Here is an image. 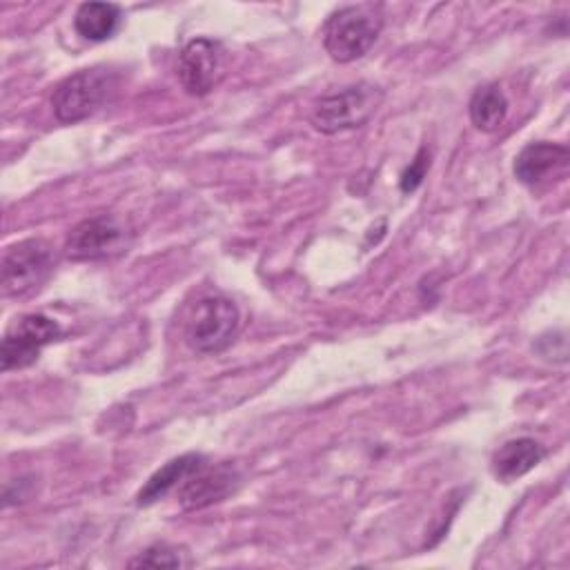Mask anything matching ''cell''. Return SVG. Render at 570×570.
Returning <instances> with one entry per match:
<instances>
[{"label": "cell", "mask_w": 570, "mask_h": 570, "mask_svg": "<svg viewBox=\"0 0 570 570\" xmlns=\"http://www.w3.org/2000/svg\"><path fill=\"white\" fill-rule=\"evenodd\" d=\"M383 29V7L374 2L345 4L330 13L323 45L332 60L352 62L365 56Z\"/></svg>", "instance_id": "1"}, {"label": "cell", "mask_w": 570, "mask_h": 570, "mask_svg": "<svg viewBox=\"0 0 570 570\" xmlns=\"http://www.w3.org/2000/svg\"><path fill=\"white\" fill-rule=\"evenodd\" d=\"M118 87V78L107 67L80 69L60 80L51 94V107L60 122H80L94 116Z\"/></svg>", "instance_id": "2"}, {"label": "cell", "mask_w": 570, "mask_h": 570, "mask_svg": "<svg viewBox=\"0 0 570 570\" xmlns=\"http://www.w3.org/2000/svg\"><path fill=\"white\" fill-rule=\"evenodd\" d=\"M381 102V87L372 82H356L321 96L312 107L309 120L323 134H338L363 127L376 114Z\"/></svg>", "instance_id": "3"}, {"label": "cell", "mask_w": 570, "mask_h": 570, "mask_svg": "<svg viewBox=\"0 0 570 570\" xmlns=\"http://www.w3.org/2000/svg\"><path fill=\"white\" fill-rule=\"evenodd\" d=\"M240 327L236 303L223 294L198 298L185 325V341L200 354H218L227 350Z\"/></svg>", "instance_id": "4"}, {"label": "cell", "mask_w": 570, "mask_h": 570, "mask_svg": "<svg viewBox=\"0 0 570 570\" xmlns=\"http://www.w3.org/2000/svg\"><path fill=\"white\" fill-rule=\"evenodd\" d=\"M134 229L114 214H96L73 225L65 240V254L71 261H105L129 249Z\"/></svg>", "instance_id": "5"}, {"label": "cell", "mask_w": 570, "mask_h": 570, "mask_svg": "<svg viewBox=\"0 0 570 570\" xmlns=\"http://www.w3.org/2000/svg\"><path fill=\"white\" fill-rule=\"evenodd\" d=\"M53 247L45 238H27L7 247L2 256V294L7 298H22L42 287L53 272Z\"/></svg>", "instance_id": "6"}, {"label": "cell", "mask_w": 570, "mask_h": 570, "mask_svg": "<svg viewBox=\"0 0 570 570\" xmlns=\"http://www.w3.org/2000/svg\"><path fill=\"white\" fill-rule=\"evenodd\" d=\"M60 336V327L45 314H24L2 338L0 367L2 372L22 370L38 361L45 345Z\"/></svg>", "instance_id": "7"}, {"label": "cell", "mask_w": 570, "mask_h": 570, "mask_svg": "<svg viewBox=\"0 0 570 570\" xmlns=\"http://www.w3.org/2000/svg\"><path fill=\"white\" fill-rule=\"evenodd\" d=\"M225 71V49L212 38H191L178 53V80L189 96H207Z\"/></svg>", "instance_id": "8"}, {"label": "cell", "mask_w": 570, "mask_h": 570, "mask_svg": "<svg viewBox=\"0 0 570 570\" xmlns=\"http://www.w3.org/2000/svg\"><path fill=\"white\" fill-rule=\"evenodd\" d=\"M238 483H240V476L236 468H232L229 463H220L216 468L203 465L180 485L178 503L185 510H200L227 499Z\"/></svg>", "instance_id": "9"}, {"label": "cell", "mask_w": 570, "mask_h": 570, "mask_svg": "<svg viewBox=\"0 0 570 570\" xmlns=\"http://www.w3.org/2000/svg\"><path fill=\"white\" fill-rule=\"evenodd\" d=\"M570 151L561 142H550V140H537L525 145L512 165L514 178L528 187L539 185L546 180L550 174H561L568 167Z\"/></svg>", "instance_id": "10"}, {"label": "cell", "mask_w": 570, "mask_h": 570, "mask_svg": "<svg viewBox=\"0 0 570 570\" xmlns=\"http://www.w3.org/2000/svg\"><path fill=\"white\" fill-rule=\"evenodd\" d=\"M546 456V450L539 441L530 436H519L505 441L492 456V472L499 481L510 483L530 470H534Z\"/></svg>", "instance_id": "11"}, {"label": "cell", "mask_w": 570, "mask_h": 570, "mask_svg": "<svg viewBox=\"0 0 570 570\" xmlns=\"http://www.w3.org/2000/svg\"><path fill=\"white\" fill-rule=\"evenodd\" d=\"M205 465V456L196 454V452H187L180 454L171 461H167L160 470H156L147 483L138 490L136 494V503L138 505H151L158 499H163L167 492H171L174 488L183 485L196 470H200Z\"/></svg>", "instance_id": "12"}, {"label": "cell", "mask_w": 570, "mask_h": 570, "mask_svg": "<svg viewBox=\"0 0 570 570\" xmlns=\"http://www.w3.org/2000/svg\"><path fill=\"white\" fill-rule=\"evenodd\" d=\"M73 27L80 38L102 42L120 27V9L114 2H82L76 9Z\"/></svg>", "instance_id": "13"}, {"label": "cell", "mask_w": 570, "mask_h": 570, "mask_svg": "<svg viewBox=\"0 0 570 570\" xmlns=\"http://www.w3.org/2000/svg\"><path fill=\"white\" fill-rule=\"evenodd\" d=\"M470 120L479 131H497L508 116V98L497 82L479 87L468 105Z\"/></svg>", "instance_id": "14"}, {"label": "cell", "mask_w": 570, "mask_h": 570, "mask_svg": "<svg viewBox=\"0 0 570 570\" xmlns=\"http://www.w3.org/2000/svg\"><path fill=\"white\" fill-rule=\"evenodd\" d=\"M183 566H191V559L187 557V552L165 541L149 546L145 552H140L136 559L129 561V568H183Z\"/></svg>", "instance_id": "15"}, {"label": "cell", "mask_w": 570, "mask_h": 570, "mask_svg": "<svg viewBox=\"0 0 570 570\" xmlns=\"http://www.w3.org/2000/svg\"><path fill=\"white\" fill-rule=\"evenodd\" d=\"M428 169H430V154H428L425 147H421V149L416 151L414 160H412V163L403 169V174H401V180H399L401 191H403V194H412V191L423 183Z\"/></svg>", "instance_id": "16"}, {"label": "cell", "mask_w": 570, "mask_h": 570, "mask_svg": "<svg viewBox=\"0 0 570 570\" xmlns=\"http://www.w3.org/2000/svg\"><path fill=\"white\" fill-rule=\"evenodd\" d=\"M33 490H36V485H33L31 476L9 481L4 485V492H2V505L9 508V505H16V503H24L33 494Z\"/></svg>", "instance_id": "17"}]
</instances>
